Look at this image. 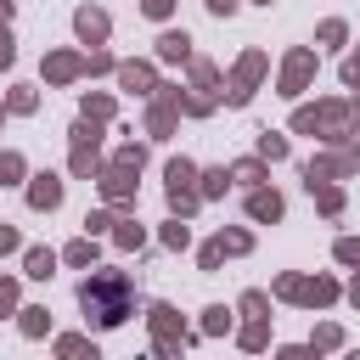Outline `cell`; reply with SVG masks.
Segmentation results:
<instances>
[{
  "mask_svg": "<svg viewBox=\"0 0 360 360\" xmlns=\"http://www.w3.org/2000/svg\"><path fill=\"white\" fill-rule=\"evenodd\" d=\"M309 73H315V56H309V51H292V56H287V73H281V96H298Z\"/></svg>",
  "mask_w": 360,
  "mask_h": 360,
  "instance_id": "7a4b0ae2",
  "label": "cell"
},
{
  "mask_svg": "<svg viewBox=\"0 0 360 360\" xmlns=\"http://www.w3.org/2000/svg\"><path fill=\"white\" fill-rule=\"evenodd\" d=\"M259 6H270V0H259Z\"/></svg>",
  "mask_w": 360,
  "mask_h": 360,
  "instance_id": "484cf974",
  "label": "cell"
},
{
  "mask_svg": "<svg viewBox=\"0 0 360 360\" xmlns=\"http://www.w3.org/2000/svg\"><path fill=\"white\" fill-rule=\"evenodd\" d=\"M141 6H146V17H169V6H174V0H141Z\"/></svg>",
  "mask_w": 360,
  "mask_h": 360,
  "instance_id": "d6986e66",
  "label": "cell"
},
{
  "mask_svg": "<svg viewBox=\"0 0 360 360\" xmlns=\"http://www.w3.org/2000/svg\"><path fill=\"white\" fill-rule=\"evenodd\" d=\"M208 11H214V17H231V11H236V0H208Z\"/></svg>",
  "mask_w": 360,
  "mask_h": 360,
  "instance_id": "44dd1931",
  "label": "cell"
},
{
  "mask_svg": "<svg viewBox=\"0 0 360 360\" xmlns=\"http://www.w3.org/2000/svg\"><path fill=\"white\" fill-rule=\"evenodd\" d=\"M11 304H17V287H11V281H0V309H11Z\"/></svg>",
  "mask_w": 360,
  "mask_h": 360,
  "instance_id": "7402d4cb",
  "label": "cell"
},
{
  "mask_svg": "<svg viewBox=\"0 0 360 360\" xmlns=\"http://www.w3.org/2000/svg\"><path fill=\"white\" fill-rule=\"evenodd\" d=\"M118 84H124V90H146V84H152V68H141V62H124V68H118Z\"/></svg>",
  "mask_w": 360,
  "mask_h": 360,
  "instance_id": "9c48e42d",
  "label": "cell"
},
{
  "mask_svg": "<svg viewBox=\"0 0 360 360\" xmlns=\"http://www.w3.org/2000/svg\"><path fill=\"white\" fill-rule=\"evenodd\" d=\"M186 51H191V39H186V34H174V28H169V34L158 39V56H163V62H180Z\"/></svg>",
  "mask_w": 360,
  "mask_h": 360,
  "instance_id": "ba28073f",
  "label": "cell"
},
{
  "mask_svg": "<svg viewBox=\"0 0 360 360\" xmlns=\"http://www.w3.org/2000/svg\"><path fill=\"white\" fill-rule=\"evenodd\" d=\"M90 259H96L90 242H73V248H68V264H90Z\"/></svg>",
  "mask_w": 360,
  "mask_h": 360,
  "instance_id": "2e32d148",
  "label": "cell"
},
{
  "mask_svg": "<svg viewBox=\"0 0 360 360\" xmlns=\"http://www.w3.org/2000/svg\"><path fill=\"white\" fill-rule=\"evenodd\" d=\"M11 56H17V51H11V34L0 28V68H11Z\"/></svg>",
  "mask_w": 360,
  "mask_h": 360,
  "instance_id": "ffe728a7",
  "label": "cell"
},
{
  "mask_svg": "<svg viewBox=\"0 0 360 360\" xmlns=\"http://www.w3.org/2000/svg\"><path fill=\"white\" fill-rule=\"evenodd\" d=\"M79 304L96 326H118L129 315V276L124 270H96L84 287H79Z\"/></svg>",
  "mask_w": 360,
  "mask_h": 360,
  "instance_id": "6da1fadb",
  "label": "cell"
},
{
  "mask_svg": "<svg viewBox=\"0 0 360 360\" xmlns=\"http://www.w3.org/2000/svg\"><path fill=\"white\" fill-rule=\"evenodd\" d=\"M349 298H354V304H360V276H354V287H349Z\"/></svg>",
  "mask_w": 360,
  "mask_h": 360,
  "instance_id": "cb8c5ba5",
  "label": "cell"
},
{
  "mask_svg": "<svg viewBox=\"0 0 360 360\" xmlns=\"http://www.w3.org/2000/svg\"><path fill=\"white\" fill-rule=\"evenodd\" d=\"M73 28H79V39L96 45V39H107V11H90V6H84V11L73 17Z\"/></svg>",
  "mask_w": 360,
  "mask_h": 360,
  "instance_id": "5b68a950",
  "label": "cell"
},
{
  "mask_svg": "<svg viewBox=\"0 0 360 360\" xmlns=\"http://www.w3.org/2000/svg\"><path fill=\"white\" fill-rule=\"evenodd\" d=\"M17 174H22V158L17 152H0V186H17Z\"/></svg>",
  "mask_w": 360,
  "mask_h": 360,
  "instance_id": "7c38bea8",
  "label": "cell"
},
{
  "mask_svg": "<svg viewBox=\"0 0 360 360\" xmlns=\"http://www.w3.org/2000/svg\"><path fill=\"white\" fill-rule=\"evenodd\" d=\"M45 326H51V315H45V309H22V332H28V338H39Z\"/></svg>",
  "mask_w": 360,
  "mask_h": 360,
  "instance_id": "5bb4252c",
  "label": "cell"
},
{
  "mask_svg": "<svg viewBox=\"0 0 360 360\" xmlns=\"http://www.w3.org/2000/svg\"><path fill=\"white\" fill-rule=\"evenodd\" d=\"M259 158H287V141L264 129V135H259Z\"/></svg>",
  "mask_w": 360,
  "mask_h": 360,
  "instance_id": "4fadbf2b",
  "label": "cell"
},
{
  "mask_svg": "<svg viewBox=\"0 0 360 360\" xmlns=\"http://www.w3.org/2000/svg\"><path fill=\"white\" fill-rule=\"evenodd\" d=\"M6 17H11V0H0V22H6Z\"/></svg>",
  "mask_w": 360,
  "mask_h": 360,
  "instance_id": "d4e9b609",
  "label": "cell"
},
{
  "mask_svg": "<svg viewBox=\"0 0 360 360\" xmlns=\"http://www.w3.org/2000/svg\"><path fill=\"white\" fill-rule=\"evenodd\" d=\"M219 191H225V169H208L202 174V197H219Z\"/></svg>",
  "mask_w": 360,
  "mask_h": 360,
  "instance_id": "9a60e30c",
  "label": "cell"
},
{
  "mask_svg": "<svg viewBox=\"0 0 360 360\" xmlns=\"http://www.w3.org/2000/svg\"><path fill=\"white\" fill-rule=\"evenodd\" d=\"M28 202H34V208H56V202H62V180H56V174H34Z\"/></svg>",
  "mask_w": 360,
  "mask_h": 360,
  "instance_id": "277c9868",
  "label": "cell"
},
{
  "mask_svg": "<svg viewBox=\"0 0 360 360\" xmlns=\"http://www.w3.org/2000/svg\"><path fill=\"white\" fill-rule=\"evenodd\" d=\"M28 276H34V281H51V276H56V253H51V248H28Z\"/></svg>",
  "mask_w": 360,
  "mask_h": 360,
  "instance_id": "52a82bcc",
  "label": "cell"
},
{
  "mask_svg": "<svg viewBox=\"0 0 360 360\" xmlns=\"http://www.w3.org/2000/svg\"><path fill=\"white\" fill-rule=\"evenodd\" d=\"M191 180H197V169L180 158V163H169V191H191Z\"/></svg>",
  "mask_w": 360,
  "mask_h": 360,
  "instance_id": "30bf717a",
  "label": "cell"
},
{
  "mask_svg": "<svg viewBox=\"0 0 360 360\" xmlns=\"http://www.w3.org/2000/svg\"><path fill=\"white\" fill-rule=\"evenodd\" d=\"M11 248H17V231H6V225H0V253H11Z\"/></svg>",
  "mask_w": 360,
  "mask_h": 360,
  "instance_id": "603a6c76",
  "label": "cell"
},
{
  "mask_svg": "<svg viewBox=\"0 0 360 360\" xmlns=\"http://www.w3.org/2000/svg\"><path fill=\"white\" fill-rule=\"evenodd\" d=\"M11 112H34V90H11Z\"/></svg>",
  "mask_w": 360,
  "mask_h": 360,
  "instance_id": "e0dca14e",
  "label": "cell"
},
{
  "mask_svg": "<svg viewBox=\"0 0 360 360\" xmlns=\"http://www.w3.org/2000/svg\"><path fill=\"white\" fill-rule=\"evenodd\" d=\"M338 259H343V264H360V242H354V236H349V242H338Z\"/></svg>",
  "mask_w": 360,
  "mask_h": 360,
  "instance_id": "ac0fdd59",
  "label": "cell"
},
{
  "mask_svg": "<svg viewBox=\"0 0 360 360\" xmlns=\"http://www.w3.org/2000/svg\"><path fill=\"white\" fill-rule=\"evenodd\" d=\"M45 73L62 84V79H73V73H79V62H73V56H51V62H45Z\"/></svg>",
  "mask_w": 360,
  "mask_h": 360,
  "instance_id": "8fae6325",
  "label": "cell"
},
{
  "mask_svg": "<svg viewBox=\"0 0 360 360\" xmlns=\"http://www.w3.org/2000/svg\"><path fill=\"white\" fill-rule=\"evenodd\" d=\"M248 214H253V219H281V197H276V191H253V197H248Z\"/></svg>",
  "mask_w": 360,
  "mask_h": 360,
  "instance_id": "8992f818",
  "label": "cell"
},
{
  "mask_svg": "<svg viewBox=\"0 0 360 360\" xmlns=\"http://www.w3.org/2000/svg\"><path fill=\"white\" fill-rule=\"evenodd\" d=\"M264 73V56H242V68H236V79H231V101L242 107L248 96H253V79Z\"/></svg>",
  "mask_w": 360,
  "mask_h": 360,
  "instance_id": "3957f363",
  "label": "cell"
}]
</instances>
